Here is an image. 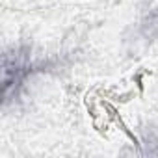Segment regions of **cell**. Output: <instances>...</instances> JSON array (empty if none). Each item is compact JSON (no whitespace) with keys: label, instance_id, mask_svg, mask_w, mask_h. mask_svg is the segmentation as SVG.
Segmentation results:
<instances>
[{"label":"cell","instance_id":"1","mask_svg":"<svg viewBox=\"0 0 158 158\" xmlns=\"http://www.w3.org/2000/svg\"><path fill=\"white\" fill-rule=\"evenodd\" d=\"M69 56L65 54H35L32 45H11L2 54V108L17 106L26 93L30 82L43 74H50L65 67Z\"/></svg>","mask_w":158,"mask_h":158},{"label":"cell","instance_id":"2","mask_svg":"<svg viewBox=\"0 0 158 158\" xmlns=\"http://www.w3.org/2000/svg\"><path fill=\"white\" fill-rule=\"evenodd\" d=\"M138 35H139L141 39H145L147 43H149V41H154V39L158 37V6L152 8V10L139 21Z\"/></svg>","mask_w":158,"mask_h":158}]
</instances>
